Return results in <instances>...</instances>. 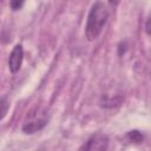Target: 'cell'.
I'll list each match as a JSON object with an SVG mask.
<instances>
[{"label": "cell", "mask_w": 151, "mask_h": 151, "mask_svg": "<svg viewBox=\"0 0 151 151\" xmlns=\"http://www.w3.org/2000/svg\"><path fill=\"white\" fill-rule=\"evenodd\" d=\"M107 19H109V11L106 6L101 1H97L96 4H93L90 9L85 26V35L87 40L90 41L96 40L100 35Z\"/></svg>", "instance_id": "obj_1"}, {"label": "cell", "mask_w": 151, "mask_h": 151, "mask_svg": "<svg viewBox=\"0 0 151 151\" xmlns=\"http://www.w3.org/2000/svg\"><path fill=\"white\" fill-rule=\"evenodd\" d=\"M22 60H24V48H22V45L17 44L13 47V50L11 51L9 57H8V68H9V71L12 73H17L20 70V67H21Z\"/></svg>", "instance_id": "obj_2"}, {"label": "cell", "mask_w": 151, "mask_h": 151, "mask_svg": "<svg viewBox=\"0 0 151 151\" xmlns=\"http://www.w3.org/2000/svg\"><path fill=\"white\" fill-rule=\"evenodd\" d=\"M109 144V139L105 134L101 133H96L92 137L87 139V142L80 146V150H106Z\"/></svg>", "instance_id": "obj_3"}, {"label": "cell", "mask_w": 151, "mask_h": 151, "mask_svg": "<svg viewBox=\"0 0 151 151\" xmlns=\"http://www.w3.org/2000/svg\"><path fill=\"white\" fill-rule=\"evenodd\" d=\"M47 124V119L44 116H33L22 125V131L25 133H34L41 130Z\"/></svg>", "instance_id": "obj_4"}, {"label": "cell", "mask_w": 151, "mask_h": 151, "mask_svg": "<svg viewBox=\"0 0 151 151\" xmlns=\"http://www.w3.org/2000/svg\"><path fill=\"white\" fill-rule=\"evenodd\" d=\"M127 138H129V140H130L131 143H142L143 139H144L142 132H139V131H137V130L130 131V132L127 133Z\"/></svg>", "instance_id": "obj_5"}, {"label": "cell", "mask_w": 151, "mask_h": 151, "mask_svg": "<svg viewBox=\"0 0 151 151\" xmlns=\"http://www.w3.org/2000/svg\"><path fill=\"white\" fill-rule=\"evenodd\" d=\"M25 1L26 0H9V7L12 8V11H19L24 6Z\"/></svg>", "instance_id": "obj_6"}, {"label": "cell", "mask_w": 151, "mask_h": 151, "mask_svg": "<svg viewBox=\"0 0 151 151\" xmlns=\"http://www.w3.org/2000/svg\"><path fill=\"white\" fill-rule=\"evenodd\" d=\"M7 107H8V103H7V100H6V98L5 97H2L1 98V119H4V117L6 116V113H7Z\"/></svg>", "instance_id": "obj_7"}, {"label": "cell", "mask_w": 151, "mask_h": 151, "mask_svg": "<svg viewBox=\"0 0 151 151\" xmlns=\"http://www.w3.org/2000/svg\"><path fill=\"white\" fill-rule=\"evenodd\" d=\"M145 32L151 37V14L146 19V22H145Z\"/></svg>", "instance_id": "obj_8"}, {"label": "cell", "mask_w": 151, "mask_h": 151, "mask_svg": "<svg viewBox=\"0 0 151 151\" xmlns=\"http://www.w3.org/2000/svg\"><path fill=\"white\" fill-rule=\"evenodd\" d=\"M119 1H120V0H109V4H110L112 7H116V6L119 4Z\"/></svg>", "instance_id": "obj_9"}]
</instances>
